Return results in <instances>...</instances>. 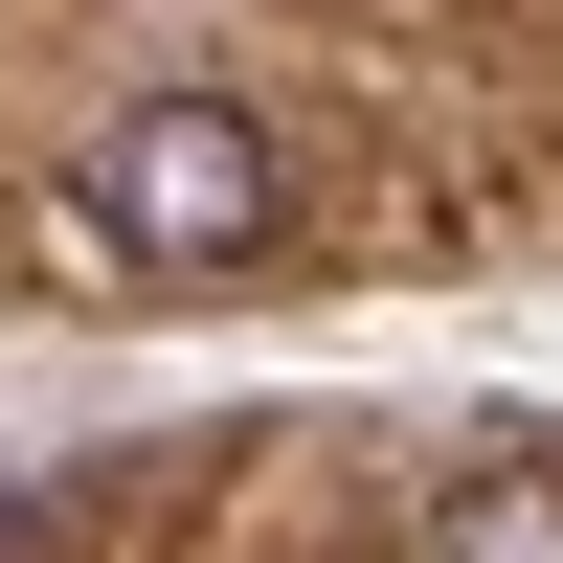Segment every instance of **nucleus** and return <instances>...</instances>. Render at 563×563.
Returning a JSON list of instances; mask_svg holds the SVG:
<instances>
[{"instance_id": "f03ea898", "label": "nucleus", "mask_w": 563, "mask_h": 563, "mask_svg": "<svg viewBox=\"0 0 563 563\" xmlns=\"http://www.w3.org/2000/svg\"><path fill=\"white\" fill-rule=\"evenodd\" d=\"M429 563H563V496H451Z\"/></svg>"}, {"instance_id": "f257e3e1", "label": "nucleus", "mask_w": 563, "mask_h": 563, "mask_svg": "<svg viewBox=\"0 0 563 563\" xmlns=\"http://www.w3.org/2000/svg\"><path fill=\"white\" fill-rule=\"evenodd\" d=\"M90 203H113V249H271V203H294V180H271L249 113H135Z\"/></svg>"}]
</instances>
